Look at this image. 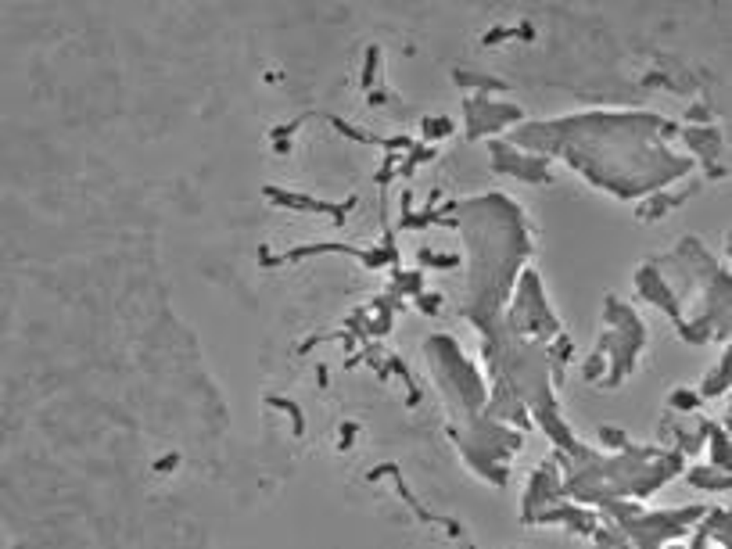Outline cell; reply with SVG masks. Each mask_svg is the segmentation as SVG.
<instances>
[{
    "instance_id": "6da1fadb",
    "label": "cell",
    "mask_w": 732,
    "mask_h": 549,
    "mask_svg": "<svg viewBox=\"0 0 732 549\" xmlns=\"http://www.w3.org/2000/svg\"><path fill=\"white\" fill-rule=\"evenodd\" d=\"M323 251H338V255H355V259H363L370 269H377V266H388V262H399V251H373V248H352V244H302L295 251H287V255L273 259V255H266V248H262V266H280V262H295L302 255H323Z\"/></svg>"
},
{
    "instance_id": "7a4b0ae2",
    "label": "cell",
    "mask_w": 732,
    "mask_h": 549,
    "mask_svg": "<svg viewBox=\"0 0 732 549\" xmlns=\"http://www.w3.org/2000/svg\"><path fill=\"white\" fill-rule=\"evenodd\" d=\"M467 137L470 140H477V137H488V133H495L503 122H517L520 119V108L517 104H492L485 94L481 97H470L467 101Z\"/></svg>"
},
{
    "instance_id": "3957f363",
    "label": "cell",
    "mask_w": 732,
    "mask_h": 549,
    "mask_svg": "<svg viewBox=\"0 0 732 549\" xmlns=\"http://www.w3.org/2000/svg\"><path fill=\"white\" fill-rule=\"evenodd\" d=\"M262 194L273 201V205H280V208H298V212H323V216H330V223H338V226H345V216L352 212V205H355V198H348L345 205H327V201L305 198V194H287V191H280V187H273V183H266Z\"/></svg>"
},
{
    "instance_id": "277c9868",
    "label": "cell",
    "mask_w": 732,
    "mask_h": 549,
    "mask_svg": "<svg viewBox=\"0 0 732 549\" xmlns=\"http://www.w3.org/2000/svg\"><path fill=\"white\" fill-rule=\"evenodd\" d=\"M492 169L495 173H510L528 183H550V162L546 158H520L513 151H507V144H492Z\"/></svg>"
},
{
    "instance_id": "5b68a950",
    "label": "cell",
    "mask_w": 732,
    "mask_h": 549,
    "mask_svg": "<svg viewBox=\"0 0 732 549\" xmlns=\"http://www.w3.org/2000/svg\"><path fill=\"white\" fill-rule=\"evenodd\" d=\"M330 126L338 133H345L348 140H359V144H373V147H388L391 155H399V151H409V147L416 144L413 137H373V133H363V130H355V126H348L345 119L338 115H330Z\"/></svg>"
},
{
    "instance_id": "8992f818",
    "label": "cell",
    "mask_w": 732,
    "mask_h": 549,
    "mask_svg": "<svg viewBox=\"0 0 732 549\" xmlns=\"http://www.w3.org/2000/svg\"><path fill=\"white\" fill-rule=\"evenodd\" d=\"M682 137L700 155V162H707V169H710V158H715V151H718V133L707 126V130H682Z\"/></svg>"
},
{
    "instance_id": "52a82bcc",
    "label": "cell",
    "mask_w": 732,
    "mask_h": 549,
    "mask_svg": "<svg viewBox=\"0 0 732 549\" xmlns=\"http://www.w3.org/2000/svg\"><path fill=\"white\" fill-rule=\"evenodd\" d=\"M424 291V273H402V269H395V280L388 287V294H395V298H402V294H420Z\"/></svg>"
},
{
    "instance_id": "ba28073f",
    "label": "cell",
    "mask_w": 732,
    "mask_h": 549,
    "mask_svg": "<svg viewBox=\"0 0 732 549\" xmlns=\"http://www.w3.org/2000/svg\"><path fill=\"white\" fill-rule=\"evenodd\" d=\"M266 406H273V409H284L291 416V431H295V438L305 434V413L298 403H291V398H277V395H266Z\"/></svg>"
},
{
    "instance_id": "9c48e42d",
    "label": "cell",
    "mask_w": 732,
    "mask_h": 549,
    "mask_svg": "<svg viewBox=\"0 0 732 549\" xmlns=\"http://www.w3.org/2000/svg\"><path fill=\"white\" fill-rule=\"evenodd\" d=\"M689 484H697V489H732V478H729V471H707V467H700V471H689Z\"/></svg>"
},
{
    "instance_id": "30bf717a",
    "label": "cell",
    "mask_w": 732,
    "mask_h": 549,
    "mask_svg": "<svg viewBox=\"0 0 732 549\" xmlns=\"http://www.w3.org/2000/svg\"><path fill=\"white\" fill-rule=\"evenodd\" d=\"M725 388H729V359H722L715 373H707V381L700 385L697 395H700V398H710V395H722Z\"/></svg>"
},
{
    "instance_id": "8fae6325",
    "label": "cell",
    "mask_w": 732,
    "mask_h": 549,
    "mask_svg": "<svg viewBox=\"0 0 732 549\" xmlns=\"http://www.w3.org/2000/svg\"><path fill=\"white\" fill-rule=\"evenodd\" d=\"M449 133H452V119H449V115H438V119L424 115V119H420V137H424V140H442V137H449Z\"/></svg>"
},
{
    "instance_id": "7c38bea8",
    "label": "cell",
    "mask_w": 732,
    "mask_h": 549,
    "mask_svg": "<svg viewBox=\"0 0 732 549\" xmlns=\"http://www.w3.org/2000/svg\"><path fill=\"white\" fill-rule=\"evenodd\" d=\"M431 158H434V147H427V144H413L409 151H406V162H402L399 169H395V176H409L416 165H420V162H431Z\"/></svg>"
},
{
    "instance_id": "4fadbf2b",
    "label": "cell",
    "mask_w": 732,
    "mask_h": 549,
    "mask_svg": "<svg viewBox=\"0 0 732 549\" xmlns=\"http://www.w3.org/2000/svg\"><path fill=\"white\" fill-rule=\"evenodd\" d=\"M388 373H399L402 381H406V388H409L406 406H416V403H420V388L413 385V377H409V370H406V363H402V355H388Z\"/></svg>"
},
{
    "instance_id": "5bb4252c",
    "label": "cell",
    "mask_w": 732,
    "mask_h": 549,
    "mask_svg": "<svg viewBox=\"0 0 732 549\" xmlns=\"http://www.w3.org/2000/svg\"><path fill=\"white\" fill-rule=\"evenodd\" d=\"M416 262L431 266V269H452V266H459V255H434L431 248H420L416 251Z\"/></svg>"
},
{
    "instance_id": "9a60e30c",
    "label": "cell",
    "mask_w": 732,
    "mask_h": 549,
    "mask_svg": "<svg viewBox=\"0 0 732 549\" xmlns=\"http://www.w3.org/2000/svg\"><path fill=\"white\" fill-rule=\"evenodd\" d=\"M377 61H381V51H377V44H370L366 47V65H363V90L366 94L373 90V83H377Z\"/></svg>"
},
{
    "instance_id": "2e32d148",
    "label": "cell",
    "mask_w": 732,
    "mask_h": 549,
    "mask_svg": "<svg viewBox=\"0 0 732 549\" xmlns=\"http://www.w3.org/2000/svg\"><path fill=\"white\" fill-rule=\"evenodd\" d=\"M305 119H309V115H298V119H291V122H284V126H273V130H269V140H273V144H277V140H291V137L302 130Z\"/></svg>"
},
{
    "instance_id": "e0dca14e",
    "label": "cell",
    "mask_w": 732,
    "mask_h": 549,
    "mask_svg": "<svg viewBox=\"0 0 732 549\" xmlns=\"http://www.w3.org/2000/svg\"><path fill=\"white\" fill-rule=\"evenodd\" d=\"M697 403H700V395L686 391V388H679V391H675L672 398H667V406H672V409H693Z\"/></svg>"
},
{
    "instance_id": "ac0fdd59",
    "label": "cell",
    "mask_w": 732,
    "mask_h": 549,
    "mask_svg": "<svg viewBox=\"0 0 732 549\" xmlns=\"http://www.w3.org/2000/svg\"><path fill=\"white\" fill-rule=\"evenodd\" d=\"M338 431H341L338 453H348V449H352V438H355V431H359V424H355V420H341V424H338Z\"/></svg>"
},
{
    "instance_id": "d6986e66",
    "label": "cell",
    "mask_w": 732,
    "mask_h": 549,
    "mask_svg": "<svg viewBox=\"0 0 732 549\" xmlns=\"http://www.w3.org/2000/svg\"><path fill=\"white\" fill-rule=\"evenodd\" d=\"M503 40H513V29H510V26H495V29H488L485 36H481V44L492 47V44H503Z\"/></svg>"
},
{
    "instance_id": "ffe728a7",
    "label": "cell",
    "mask_w": 732,
    "mask_h": 549,
    "mask_svg": "<svg viewBox=\"0 0 732 549\" xmlns=\"http://www.w3.org/2000/svg\"><path fill=\"white\" fill-rule=\"evenodd\" d=\"M381 162H384V165L377 169V176H373V180H377V187H388V183H391V176H395V169H399V165H395L399 158L388 155V158H381Z\"/></svg>"
},
{
    "instance_id": "44dd1931",
    "label": "cell",
    "mask_w": 732,
    "mask_h": 549,
    "mask_svg": "<svg viewBox=\"0 0 732 549\" xmlns=\"http://www.w3.org/2000/svg\"><path fill=\"white\" fill-rule=\"evenodd\" d=\"M599 441L603 446H618V449H629V438L621 431H611V428H599Z\"/></svg>"
},
{
    "instance_id": "7402d4cb",
    "label": "cell",
    "mask_w": 732,
    "mask_h": 549,
    "mask_svg": "<svg viewBox=\"0 0 732 549\" xmlns=\"http://www.w3.org/2000/svg\"><path fill=\"white\" fill-rule=\"evenodd\" d=\"M438 305H442V294H424V291L416 294V309H424L427 316H434V312H438Z\"/></svg>"
},
{
    "instance_id": "603a6c76",
    "label": "cell",
    "mask_w": 732,
    "mask_h": 549,
    "mask_svg": "<svg viewBox=\"0 0 732 549\" xmlns=\"http://www.w3.org/2000/svg\"><path fill=\"white\" fill-rule=\"evenodd\" d=\"M176 463H180V453H169V456L155 459V474H169V471H176Z\"/></svg>"
},
{
    "instance_id": "cb8c5ba5",
    "label": "cell",
    "mask_w": 732,
    "mask_h": 549,
    "mask_svg": "<svg viewBox=\"0 0 732 549\" xmlns=\"http://www.w3.org/2000/svg\"><path fill=\"white\" fill-rule=\"evenodd\" d=\"M395 471H399V467H395V463H381V467H373V471L366 474V481H381L384 474H395Z\"/></svg>"
},
{
    "instance_id": "d4e9b609",
    "label": "cell",
    "mask_w": 732,
    "mask_h": 549,
    "mask_svg": "<svg viewBox=\"0 0 732 549\" xmlns=\"http://www.w3.org/2000/svg\"><path fill=\"white\" fill-rule=\"evenodd\" d=\"M513 36H517V40H525V44H531V40H535V29H531L528 22H520V26L513 29Z\"/></svg>"
},
{
    "instance_id": "484cf974",
    "label": "cell",
    "mask_w": 732,
    "mask_h": 549,
    "mask_svg": "<svg viewBox=\"0 0 732 549\" xmlns=\"http://www.w3.org/2000/svg\"><path fill=\"white\" fill-rule=\"evenodd\" d=\"M686 119H700V122H710V112L704 108V104H697V108H689V115Z\"/></svg>"
},
{
    "instance_id": "4316f807",
    "label": "cell",
    "mask_w": 732,
    "mask_h": 549,
    "mask_svg": "<svg viewBox=\"0 0 732 549\" xmlns=\"http://www.w3.org/2000/svg\"><path fill=\"white\" fill-rule=\"evenodd\" d=\"M370 104H373V108H381V104H388V94H381V90H370Z\"/></svg>"
},
{
    "instance_id": "83f0119b",
    "label": "cell",
    "mask_w": 732,
    "mask_h": 549,
    "mask_svg": "<svg viewBox=\"0 0 732 549\" xmlns=\"http://www.w3.org/2000/svg\"><path fill=\"white\" fill-rule=\"evenodd\" d=\"M291 147H295L291 140H277V144H273V151H277V155H291Z\"/></svg>"
},
{
    "instance_id": "f1b7e54d",
    "label": "cell",
    "mask_w": 732,
    "mask_h": 549,
    "mask_svg": "<svg viewBox=\"0 0 732 549\" xmlns=\"http://www.w3.org/2000/svg\"><path fill=\"white\" fill-rule=\"evenodd\" d=\"M316 381H320V388H327V366L323 363L316 366Z\"/></svg>"
}]
</instances>
